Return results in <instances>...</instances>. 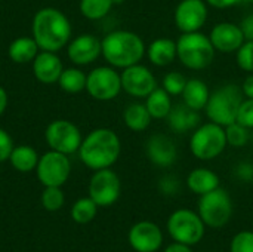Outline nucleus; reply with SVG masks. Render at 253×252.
<instances>
[{
  "instance_id": "nucleus-23",
  "label": "nucleus",
  "mask_w": 253,
  "mask_h": 252,
  "mask_svg": "<svg viewBox=\"0 0 253 252\" xmlns=\"http://www.w3.org/2000/svg\"><path fill=\"white\" fill-rule=\"evenodd\" d=\"M181 95H182L185 105H188L190 108L196 111H200V110H205L209 101L211 92H209L208 85L202 79H190L187 80V85Z\"/></svg>"
},
{
  "instance_id": "nucleus-45",
  "label": "nucleus",
  "mask_w": 253,
  "mask_h": 252,
  "mask_svg": "<svg viewBox=\"0 0 253 252\" xmlns=\"http://www.w3.org/2000/svg\"><path fill=\"white\" fill-rule=\"evenodd\" d=\"M243 1H248V3H253V0H243Z\"/></svg>"
},
{
  "instance_id": "nucleus-3",
  "label": "nucleus",
  "mask_w": 253,
  "mask_h": 252,
  "mask_svg": "<svg viewBox=\"0 0 253 252\" xmlns=\"http://www.w3.org/2000/svg\"><path fill=\"white\" fill-rule=\"evenodd\" d=\"M102 56L114 68H126L139 64L147 48L139 34L129 30H116L102 40Z\"/></svg>"
},
{
  "instance_id": "nucleus-33",
  "label": "nucleus",
  "mask_w": 253,
  "mask_h": 252,
  "mask_svg": "<svg viewBox=\"0 0 253 252\" xmlns=\"http://www.w3.org/2000/svg\"><path fill=\"white\" fill-rule=\"evenodd\" d=\"M185 85H187L185 76L178 71H170L163 77V89L169 95H181Z\"/></svg>"
},
{
  "instance_id": "nucleus-15",
  "label": "nucleus",
  "mask_w": 253,
  "mask_h": 252,
  "mask_svg": "<svg viewBox=\"0 0 253 252\" xmlns=\"http://www.w3.org/2000/svg\"><path fill=\"white\" fill-rule=\"evenodd\" d=\"M67 55L74 65H89L102 55V42L93 34H80L67 45Z\"/></svg>"
},
{
  "instance_id": "nucleus-28",
  "label": "nucleus",
  "mask_w": 253,
  "mask_h": 252,
  "mask_svg": "<svg viewBox=\"0 0 253 252\" xmlns=\"http://www.w3.org/2000/svg\"><path fill=\"white\" fill-rule=\"evenodd\" d=\"M86 79L87 74H84L80 68L70 67L62 70L58 85L67 94H79L82 91H86Z\"/></svg>"
},
{
  "instance_id": "nucleus-20",
  "label": "nucleus",
  "mask_w": 253,
  "mask_h": 252,
  "mask_svg": "<svg viewBox=\"0 0 253 252\" xmlns=\"http://www.w3.org/2000/svg\"><path fill=\"white\" fill-rule=\"evenodd\" d=\"M169 128L176 132V134H187L194 131L199 125H200V114L199 111L190 108L188 105L182 104H176L172 105V110L169 113V116L166 117Z\"/></svg>"
},
{
  "instance_id": "nucleus-37",
  "label": "nucleus",
  "mask_w": 253,
  "mask_h": 252,
  "mask_svg": "<svg viewBox=\"0 0 253 252\" xmlns=\"http://www.w3.org/2000/svg\"><path fill=\"white\" fill-rule=\"evenodd\" d=\"M13 140L9 135V132H6L3 128H0V163L9 160V156L13 150Z\"/></svg>"
},
{
  "instance_id": "nucleus-40",
  "label": "nucleus",
  "mask_w": 253,
  "mask_h": 252,
  "mask_svg": "<svg viewBox=\"0 0 253 252\" xmlns=\"http://www.w3.org/2000/svg\"><path fill=\"white\" fill-rule=\"evenodd\" d=\"M237 175L243 180H253V165L242 163L237 166Z\"/></svg>"
},
{
  "instance_id": "nucleus-14",
  "label": "nucleus",
  "mask_w": 253,
  "mask_h": 252,
  "mask_svg": "<svg viewBox=\"0 0 253 252\" xmlns=\"http://www.w3.org/2000/svg\"><path fill=\"white\" fill-rule=\"evenodd\" d=\"M208 3L205 0H181L175 9V25L181 33L200 31L208 21Z\"/></svg>"
},
{
  "instance_id": "nucleus-6",
  "label": "nucleus",
  "mask_w": 253,
  "mask_h": 252,
  "mask_svg": "<svg viewBox=\"0 0 253 252\" xmlns=\"http://www.w3.org/2000/svg\"><path fill=\"white\" fill-rule=\"evenodd\" d=\"M227 146L225 128L213 122L197 126L190 138V150L199 160H212L218 157Z\"/></svg>"
},
{
  "instance_id": "nucleus-27",
  "label": "nucleus",
  "mask_w": 253,
  "mask_h": 252,
  "mask_svg": "<svg viewBox=\"0 0 253 252\" xmlns=\"http://www.w3.org/2000/svg\"><path fill=\"white\" fill-rule=\"evenodd\" d=\"M145 105L153 119H166L172 110L170 95L163 88H156L147 98Z\"/></svg>"
},
{
  "instance_id": "nucleus-36",
  "label": "nucleus",
  "mask_w": 253,
  "mask_h": 252,
  "mask_svg": "<svg viewBox=\"0 0 253 252\" xmlns=\"http://www.w3.org/2000/svg\"><path fill=\"white\" fill-rule=\"evenodd\" d=\"M236 122L243 125L248 129H253V98L243 100V102L240 104Z\"/></svg>"
},
{
  "instance_id": "nucleus-29",
  "label": "nucleus",
  "mask_w": 253,
  "mask_h": 252,
  "mask_svg": "<svg viewBox=\"0 0 253 252\" xmlns=\"http://www.w3.org/2000/svg\"><path fill=\"white\" fill-rule=\"evenodd\" d=\"M113 6H114L113 0H80L79 4L82 15L90 21H99L105 18Z\"/></svg>"
},
{
  "instance_id": "nucleus-4",
  "label": "nucleus",
  "mask_w": 253,
  "mask_h": 252,
  "mask_svg": "<svg viewBox=\"0 0 253 252\" xmlns=\"http://www.w3.org/2000/svg\"><path fill=\"white\" fill-rule=\"evenodd\" d=\"M243 100L245 95L242 86L234 83L224 85L211 94L209 101L205 107L206 116L211 122L225 128L236 122Z\"/></svg>"
},
{
  "instance_id": "nucleus-43",
  "label": "nucleus",
  "mask_w": 253,
  "mask_h": 252,
  "mask_svg": "<svg viewBox=\"0 0 253 252\" xmlns=\"http://www.w3.org/2000/svg\"><path fill=\"white\" fill-rule=\"evenodd\" d=\"M7 102H9V97L7 92L3 86H0V116L6 111L7 108Z\"/></svg>"
},
{
  "instance_id": "nucleus-7",
  "label": "nucleus",
  "mask_w": 253,
  "mask_h": 252,
  "mask_svg": "<svg viewBox=\"0 0 253 252\" xmlns=\"http://www.w3.org/2000/svg\"><path fill=\"white\" fill-rule=\"evenodd\" d=\"M199 215L205 226L212 229L224 227L233 215V202L230 195L221 187L203 195L199 201Z\"/></svg>"
},
{
  "instance_id": "nucleus-26",
  "label": "nucleus",
  "mask_w": 253,
  "mask_h": 252,
  "mask_svg": "<svg viewBox=\"0 0 253 252\" xmlns=\"http://www.w3.org/2000/svg\"><path fill=\"white\" fill-rule=\"evenodd\" d=\"M39 159H40V156L37 154V151L31 146H27V144L13 147V150L9 156V162H10L12 168L22 174L34 171L37 168Z\"/></svg>"
},
{
  "instance_id": "nucleus-34",
  "label": "nucleus",
  "mask_w": 253,
  "mask_h": 252,
  "mask_svg": "<svg viewBox=\"0 0 253 252\" xmlns=\"http://www.w3.org/2000/svg\"><path fill=\"white\" fill-rule=\"evenodd\" d=\"M236 59L243 71L253 73V40H245L236 52Z\"/></svg>"
},
{
  "instance_id": "nucleus-25",
  "label": "nucleus",
  "mask_w": 253,
  "mask_h": 252,
  "mask_svg": "<svg viewBox=\"0 0 253 252\" xmlns=\"http://www.w3.org/2000/svg\"><path fill=\"white\" fill-rule=\"evenodd\" d=\"M151 120L153 117L142 102H132L123 111V122L133 132H144L151 125Z\"/></svg>"
},
{
  "instance_id": "nucleus-12",
  "label": "nucleus",
  "mask_w": 253,
  "mask_h": 252,
  "mask_svg": "<svg viewBox=\"0 0 253 252\" xmlns=\"http://www.w3.org/2000/svg\"><path fill=\"white\" fill-rule=\"evenodd\" d=\"M122 192V183L119 175L110 169L95 171L89 181V198L98 206H110L117 202Z\"/></svg>"
},
{
  "instance_id": "nucleus-21",
  "label": "nucleus",
  "mask_w": 253,
  "mask_h": 252,
  "mask_svg": "<svg viewBox=\"0 0 253 252\" xmlns=\"http://www.w3.org/2000/svg\"><path fill=\"white\" fill-rule=\"evenodd\" d=\"M147 56L151 64L157 67H166L170 65L176 55V42L168 39V37H159L150 43L147 48Z\"/></svg>"
},
{
  "instance_id": "nucleus-24",
  "label": "nucleus",
  "mask_w": 253,
  "mask_h": 252,
  "mask_svg": "<svg viewBox=\"0 0 253 252\" xmlns=\"http://www.w3.org/2000/svg\"><path fill=\"white\" fill-rule=\"evenodd\" d=\"M187 186L193 193L203 196L219 187V177L208 168H197L188 174Z\"/></svg>"
},
{
  "instance_id": "nucleus-35",
  "label": "nucleus",
  "mask_w": 253,
  "mask_h": 252,
  "mask_svg": "<svg viewBox=\"0 0 253 252\" xmlns=\"http://www.w3.org/2000/svg\"><path fill=\"white\" fill-rule=\"evenodd\" d=\"M231 252H253V232L245 230L237 233L231 241Z\"/></svg>"
},
{
  "instance_id": "nucleus-38",
  "label": "nucleus",
  "mask_w": 253,
  "mask_h": 252,
  "mask_svg": "<svg viewBox=\"0 0 253 252\" xmlns=\"http://www.w3.org/2000/svg\"><path fill=\"white\" fill-rule=\"evenodd\" d=\"M239 25H240V28H242V31L245 34V39L246 40H253V12L249 13L248 16H245Z\"/></svg>"
},
{
  "instance_id": "nucleus-9",
  "label": "nucleus",
  "mask_w": 253,
  "mask_h": 252,
  "mask_svg": "<svg viewBox=\"0 0 253 252\" xmlns=\"http://www.w3.org/2000/svg\"><path fill=\"white\" fill-rule=\"evenodd\" d=\"M44 140L50 150L70 156L79 151L83 137L80 129L73 122L65 119H56L46 126Z\"/></svg>"
},
{
  "instance_id": "nucleus-31",
  "label": "nucleus",
  "mask_w": 253,
  "mask_h": 252,
  "mask_svg": "<svg viewBox=\"0 0 253 252\" xmlns=\"http://www.w3.org/2000/svg\"><path fill=\"white\" fill-rule=\"evenodd\" d=\"M40 199H42L43 208L49 212L59 211L65 202V196H64V192L61 190V187H44Z\"/></svg>"
},
{
  "instance_id": "nucleus-11",
  "label": "nucleus",
  "mask_w": 253,
  "mask_h": 252,
  "mask_svg": "<svg viewBox=\"0 0 253 252\" xmlns=\"http://www.w3.org/2000/svg\"><path fill=\"white\" fill-rule=\"evenodd\" d=\"M86 91L96 101H111L117 98L123 91L120 73H117L111 65H101L93 68L87 74Z\"/></svg>"
},
{
  "instance_id": "nucleus-17",
  "label": "nucleus",
  "mask_w": 253,
  "mask_h": 252,
  "mask_svg": "<svg viewBox=\"0 0 253 252\" xmlns=\"http://www.w3.org/2000/svg\"><path fill=\"white\" fill-rule=\"evenodd\" d=\"M209 39L215 50L222 53H233L245 43V34L239 24L234 22H219L209 34Z\"/></svg>"
},
{
  "instance_id": "nucleus-8",
  "label": "nucleus",
  "mask_w": 253,
  "mask_h": 252,
  "mask_svg": "<svg viewBox=\"0 0 253 252\" xmlns=\"http://www.w3.org/2000/svg\"><path fill=\"white\" fill-rule=\"evenodd\" d=\"M168 232L175 242L196 245L205 236V223L191 209H178L168 220Z\"/></svg>"
},
{
  "instance_id": "nucleus-41",
  "label": "nucleus",
  "mask_w": 253,
  "mask_h": 252,
  "mask_svg": "<svg viewBox=\"0 0 253 252\" xmlns=\"http://www.w3.org/2000/svg\"><path fill=\"white\" fill-rule=\"evenodd\" d=\"M242 91H243L245 98H253V73H251V74L243 80Z\"/></svg>"
},
{
  "instance_id": "nucleus-1",
  "label": "nucleus",
  "mask_w": 253,
  "mask_h": 252,
  "mask_svg": "<svg viewBox=\"0 0 253 252\" xmlns=\"http://www.w3.org/2000/svg\"><path fill=\"white\" fill-rule=\"evenodd\" d=\"M71 22L67 15L56 7H42L34 13L31 36L40 50L59 52L71 40Z\"/></svg>"
},
{
  "instance_id": "nucleus-32",
  "label": "nucleus",
  "mask_w": 253,
  "mask_h": 252,
  "mask_svg": "<svg viewBox=\"0 0 253 252\" xmlns=\"http://www.w3.org/2000/svg\"><path fill=\"white\" fill-rule=\"evenodd\" d=\"M225 135H227V143L231 147H245L251 140L249 129L237 122L225 126Z\"/></svg>"
},
{
  "instance_id": "nucleus-30",
  "label": "nucleus",
  "mask_w": 253,
  "mask_h": 252,
  "mask_svg": "<svg viewBox=\"0 0 253 252\" xmlns=\"http://www.w3.org/2000/svg\"><path fill=\"white\" fill-rule=\"evenodd\" d=\"M98 212V205L90 198H82L76 201L71 208V218L77 224H87L90 223Z\"/></svg>"
},
{
  "instance_id": "nucleus-5",
  "label": "nucleus",
  "mask_w": 253,
  "mask_h": 252,
  "mask_svg": "<svg viewBox=\"0 0 253 252\" xmlns=\"http://www.w3.org/2000/svg\"><path fill=\"white\" fill-rule=\"evenodd\" d=\"M215 48L209 36L194 31L182 33L176 42V55L184 67L190 70H205L215 58Z\"/></svg>"
},
{
  "instance_id": "nucleus-22",
  "label": "nucleus",
  "mask_w": 253,
  "mask_h": 252,
  "mask_svg": "<svg viewBox=\"0 0 253 252\" xmlns=\"http://www.w3.org/2000/svg\"><path fill=\"white\" fill-rule=\"evenodd\" d=\"M40 52L39 45L36 43V40L28 36H22V37H16L15 40L10 42L9 48H7V55L10 58L12 62L15 64H28L33 62V59L37 56V53Z\"/></svg>"
},
{
  "instance_id": "nucleus-18",
  "label": "nucleus",
  "mask_w": 253,
  "mask_h": 252,
  "mask_svg": "<svg viewBox=\"0 0 253 252\" xmlns=\"http://www.w3.org/2000/svg\"><path fill=\"white\" fill-rule=\"evenodd\" d=\"M147 157L160 168L172 166L178 157V149L173 140L165 134H154L148 138L145 146Z\"/></svg>"
},
{
  "instance_id": "nucleus-13",
  "label": "nucleus",
  "mask_w": 253,
  "mask_h": 252,
  "mask_svg": "<svg viewBox=\"0 0 253 252\" xmlns=\"http://www.w3.org/2000/svg\"><path fill=\"white\" fill-rule=\"evenodd\" d=\"M122 89L135 98H147L156 88L157 80L150 68L142 64H135L123 68L120 73Z\"/></svg>"
},
{
  "instance_id": "nucleus-2",
  "label": "nucleus",
  "mask_w": 253,
  "mask_h": 252,
  "mask_svg": "<svg viewBox=\"0 0 253 252\" xmlns=\"http://www.w3.org/2000/svg\"><path fill=\"white\" fill-rule=\"evenodd\" d=\"M79 157L92 171L111 168L122 153L119 135L110 128H96L90 131L82 141Z\"/></svg>"
},
{
  "instance_id": "nucleus-16",
  "label": "nucleus",
  "mask_w": 253,
  "mask_h": 252,
  "mask_svg": "<svg viewBox=\"0 0 253 252\" xmlns=\"http://www.w3.org/2000/svg\"><path fill=\"white\" fill-rule=\"evenodd\" d=\"M127 239L136 252H156L163 244V233L153 221H139L130 229Z\"/></svg>"
},
{
  "instance_id": "nucleus-19",
  "label": "nucleus",
  "mask_w": 253,
  "mask_h": 252,
  "mask_svg": "<svg viewBox=\"0 0 253 252\" xmlns=\"http://www.w3.org/2000/svg\"><path fill=\"white\" fill-rule=\"evenodd\" d=\"M64 70L62 61L58 56V52L40 50L33 59V73L34 77L43 85L58 83L59 76Z\"/></svg>"
},
{
  "instance_id": "nucleus-39",
  "label": "nucleus",
  "mask_w": 253,
  "mask_h": 252,
  "mask_svg": "<svg viewBox=\"0 0 253 252\" xmlns=\"http://www.w3.org/2000/svg\"><path fill=\"white\" fill-rule=\"evenodd\" d=\"M205 1L213 7H218V9H228V7L237 6L243 0H205Z\"/></svg>"
},
{
  "instance_id": "nucleus-10",
  "label": "nucleus",
  "mask_w": 253,
  "mask_h": 252,
  "mask_svg": "<svg viewBox=\"0 0 253 252\" xmlns=\"http://www.w3.org/2000/svg\"><path fill=\"white\" fill-rule=\"evenodd\" d=\"M36 174L44 187H61L71 174V162L67 154L49 150L40 156Z\"/></svg>"
},
{
  "instance_id": "nucleus-44",
  "label": "nucleus",
  "mask_w": 253,
  "mask_h": 252,
  "mask_svg": "<svg viewBox=\"0 0 253 252\" xmlns=\"http://www.w3.org/2000/svg\"><path fill=\"white\" fill-rule=\"evenodd\" d=\"M114 1V4H122V3H125V0H113Z\"/></svg>"
},
{
  "instance_id": "nucleus-42",
  "label": "nucleus",
  "mask_w": 253,
  "mask_h": 252,
  "mask_svg": "<svg viewBox=\"0 0 253 252\" xmlns=\"http://www.w3.org/2000/svg\"><path fill=\"white\" fill-rule=\"evenodd\" d=\"M165 252H193L190 245H185V244H179V242H173L172 245H169Z\"/></svg>"
}]
</instances>
